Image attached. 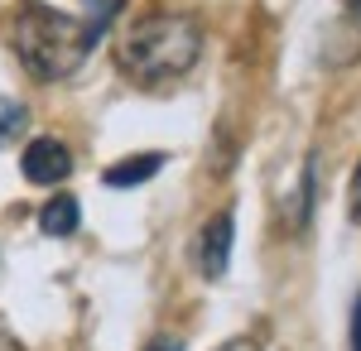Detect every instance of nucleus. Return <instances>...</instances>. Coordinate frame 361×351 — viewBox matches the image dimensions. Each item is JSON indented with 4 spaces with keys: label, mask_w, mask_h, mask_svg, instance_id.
Listing matches in <instances>:
<instances>
[{
    "label": "nucleus",
    "mask_w": 361,
    "mask_h": 351,
    "mask_svg": "<svg viewBox=\"0 0 361 351\" xmlns=\"http://www.w3.org/2000/svg\"><path fill=\"white\" fill-rule=\"evenodd\" d=\"M0 351H25V347H20L15 337H5V332H0Z\"/></svg>",
    "instance_id": "nucleus-12"
},
{
    "label": "nucleus",
    "mask_w": 361,
    "mask_h": 351,
    "mask_svg": "<svg viewBox=\"0 0 361 351\" xmlns=\"http://www.w3.org/2000/svg\"><path fill=\"white\" fill-rule=\"evenodd\" d=\"M20 173H25L29 183H63L68 173H73V154H68V144L54 135H39L25 144V154H20Z\"/></svg>",
    "instance_id": "nucleus-4"
},
{
    "label": "nucleus",
    "mask_w": 361,
    "mask_h": 351,
    "mask_svg": "<svg viewBox=\"0 0 361 351\" xmlns=\"http://www.w3.org/2000/svg\"><path fill=\"white\" fill-rule=\"evenodd\" d=\"M231 241H236V216H231V207H222V212L212 216L202 231H197L193 241V265L207 279H222L226 265H231Z\"/></svg>",
    "instance_id": "nucleus-3"
},
{
    "label": "nucleus",
    "mask_w": 361,
    "mask_h": 351,
    "mask_svg": "<svg viewBox=\"0 0 361 351\" xmlns=\"http://www.w3.org/2000/svg\"><path fill=\"white\" fill-rule=\"evenodd\" d=\"M25 121H29V111L20 106V101H5V97H0V144H5L10 135H20Z\"/></svg>",
    "instance_id": "nucleus-7"
},
{
    "label": "nucleus",
    "mask_w": 361,
    "mask_h": 351,
    "mask_svg": "<svg viewBox=\"0 0 361 351\" xmlns=\"http://www.w3.org/2000/svg\"><path fill=\"white\" fill-rule=\"evenodd\" d=\"M202 54V29L188 15H169V10H149L135 15L121 44H116V63L135 87H164L178 82Z\"/></svg>",
    "instance_id": "nucleus-2"
},
{
    "label": "nucleus",
    "mask_w": 361,
    "mask_h": 351,
    "mask_svg": "<svg viewBox=\"0 0 361 351\" xmlns=\"http://www.w3.org/2000/svg\"><path fill=\"white\" fill-rule=\"evenodd\" d=\"M159 168H164V154H159V149L135 154V159H121V164L106 168V188H140V183H149Z\"/></svg>",
    "instance_id": "nucleus-5"
},
{
    "label": "nucleus",
    "mask_w": 361,
    "mask_h": 351,
    "mask_svg": "<svg viewBox=\"0 0 361 351\" xmlns=\"http://www.w3.org/2000/svg\"><path fill=\"white\" fill-rule=\"evenodd\" d=\"M102 20H78L44 0H20L10 15V49L34 82H63L97 49Z\"/></svg>",
    "instance_id": "nucleus-1"
},
{
    "label": "nucleus",
    "mask_w": 361,
    "mask_h": 351,
    "mask_svg": "<svg viewBox=\"0 0 361 351\" xmlns=\"http://www.w3.org/2000/svg\"><path fill=\"white\" fill-rule=\"evenodd\" d=\"M352 351H361V303H357V313H352Z\"/></svg>",
    "instance_id": "nucleus-11"
},
{
    "label": "nucleus",
    "mask_w": 361,
    "mask_h": 351,
    "mask_svg": "<svg viewBox=\"0 0 361 351\" xmlns=\"http://www.w3.org/2000/svg\"><path fill=\"white\" fill-rule=\"evenodd\" d=\"M352 216L361 221V164H357V173H352Z\"/></svg>",
    "instance_id": "nucleus-9"
},
{
    "label": "nucleus",
    "mask_w": 361,
    "mask_h": 351,
    "mask_svg": "<svg viewBox=\"0 0 361 351\" xmlns=\"http://www.w3.org/2000/svg\"><path fill=\"white\" fill-rule=\"evenodd\" d=\"M352 10H357V15H361V0H352Z\"/></svg>",
    "instance_id": "nucleus-13"
},
{
    "label": "nucleus",
    "mask_w": 361,
    "mask_h": 351,
    "mask_svg": "<svg viewBox=\"0 0 361 351\" xmlns=\"http://www.w3.org/2000/svg\"><path fill=\"white\" fill-rule=\"evenodd\" d=\"M217 351H260V342H255V337H231V342H222Z\"/></svg>",
    "instance_id": "nucleus-8"
},
{
    "label": "nucleus",
    "mask_w": 361,
    "mask_h": 351,
    "mask_svg": "<svg viewBox=\"0 0 361 351\" xmlns=\"http://www.w3.org/2000/svg\"><path fill=\"white\" fill-rule=\"evenodd\" d=\"M39 231H44V236H73V231H78V197H68V192L54 197V202L39 212Z\"/></svg>",
    "instance_id": "nucleus-6"
},
{
    "label": "nucleus",
    "mask_w": 361,
    "mask_h": 351,
    "mask_svg": "<svg viewBox=\"0 0 361 351\" xmlns=\"http://www.w3.org/2000/svg\"><path fill=\"white\" fill-rule=\"evenodd\" d=\"M149 351H183V337H154Z\"/></svg>",
    "instance_id": "nucleus-10"
}]
</instances>
